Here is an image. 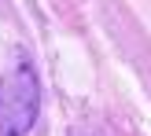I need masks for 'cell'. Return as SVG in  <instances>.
I'll list each match as a JSON object with an SVG mask.
<instances>
[{
  "mask_svg": "<svg viewBox=\"0 0 151 136\" xmlns=\"http://www.w3.org/2000/svg\"><path fill=\"white\" fill-rule=\"evenodd\" d=\"M41 110V85L29 63L0 77V136H26Z\"/></svg>",
  "mask_w": 151,
  "mask_h": 136,
  "instance_id": "cell-1",
  "label": "cell"
}]
</instances>
